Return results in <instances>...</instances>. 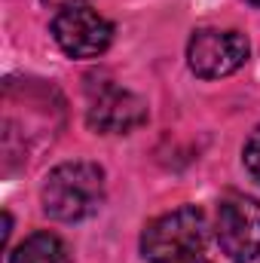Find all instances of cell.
<instances>
[{
	"label": "cell",
	"mask_w": 260,
	"mask_h": 263,
	"mask_svg": "<svg viewBox=\"0 0 260 263\" xmlns=\"http://www.w3.org/2000/svg\"><path fill=\"white\" fill-rule=\"evenodd\" d=\"M49 31L59 49L70 59H98L114 40V25L86 3L59 9Z\"/></svg>",
	"instance_id": "cell-5"
},
{
	"label": "cell",
	"mask_w": 260,
	"mask_h": 263,
	"mask_svg": "<svg viewBox=\"0 0 260 263\" xmlns=\"http://www.w3.org/2000/svg\"><path fill=\"white\" fill-rule=\"evenodd\" d=\"M242 162H245V172L260 184V126L248 135V141L242 147Z\"/></svg>",
	"instance_id": "cell-8"
},
{
	"label": "cell",
	"mask_w": 260,
	"mask_h": 263,
	"mask_svg": "<svg viewBox=\"0 0 260 263\" xmlns=\"http://www.w3.org/2000/svg\"><path fill=\"white\" fill-rule=\"evenodd\" d=\"M208 242V220L196 205H181L150 220L141 233V254L150 263H184Z\"/></svg>",
	"instance_id": "cell-2"
},
{
	"label": "cell",
	"mask_w": 260,
	"mask_h": 263,
	"mask_svg": "<svg viewBox=\"0 0 260 263\" xmlns=\"http://www.w3.org/2000/svg\"><path fill=\"white\" fill-rule=\"evenodd\" d=\"M248 3H251V6H260V0H248Z\"/></svg>",
	"instance_id": "cell-11"
},
{
	"label": "cell",
	"mask_w": 260,
	"mask_h": 263,
	"mask_svg": "<svg viewBox=\"0 0 260 263\" xmlns=\"http://www.w3.org/2000/svg\"><path fill=\"white\" fill-rule=\"evenodd\" d=\"M248 37L242 31L199 28L187 43V65L199 80H220L248 62Z\"/></svg>",
	"instance_id": "cell-4"
},
{
	"label": "cell",
	"mask_w": 260,
	"mask_h": 263,
	"mask_svg": "<svg viewBox=\"0 0 260 263\" xmlns=\"http://www.w3.org/2000/svg\"><path fill=\"white\" fill-rule=\"evenodd\" d=\"M86 123L101 135H129L147 123V101L120 86H101L86 110Z\"/></svg>",
	"instance_id": "cell-6"
},
{
	"label": "cell",
	"mask_w": 260,
	"mask_h": 263,
	"mask_svg": "<svg viewBox=\"0 0 260 263\" xmlns=\"http://www.w3.org/2000/svg\"><path fill=\"white\" fill-rule=\"evenodd\" d=\"M40 202L43 211L62 223H77L95 214L104 202V168L86 159L55 165L43 181Z\"/></svg>",
	"instance_id": "cell-1"
},
{
	"label": "cell",
	"mask_w": 260,
	"mask_h": 263,
	"mask_svg": "<svg viewBox=\"0 0 260 263\" xmlns=\"http://www.w3.org/2000/svg\"><path fill=\"white\" fill-rule=\"evenodd\" d=\"M9 263H70V251L55 233L40 230L12 248Z\"/></svg>",
	"instance_id": "cell-7"
},
{
	"label": "cell",
	"mask_w": 260,
	"mask_h": 263,
	"mask_svg": "<svg viewBox=\"0 0 260 263\" xmlns=\"http://www.w3.org/2000/svg\"><path fill=\"white\" fill-rule=\"evenodd\" d=\"M43 3H49V6H59V9H65V6H77L80 0H43Z\"/></svg>",
	"instance_id": "cell-9"
},
{
	"label": "cell",
	"mask_w": 260,
	"mask_h": 263,
	"mask_svg": "<svg viewBox=\"0 0 260 263\" xmlns=\"http://www.w3.org/2000/svg\"><path fill=\"white\" fill-rule=\"evenodd\" d=\"M184 263H208V260H199V257H190V260H184Z\"/></svg>",
	"instance_id": "cell-10"
},
{
	"label": "cell",
	"mask_w": 260,
	"mask_h": 263,
	"mask_svg": "<svg viewBox=\"0 0 260 263\" xmlns=\"http://www.w3.org/2000/svg\"><path fill=\"white\" fill-rule=\"evenodd\" d=\"M220 251L236 263H251L260 257V202L245 193H227L217 202L214 220Z\"/></svg>",
	"instance_id": "cell-3"
}]
</instances>
